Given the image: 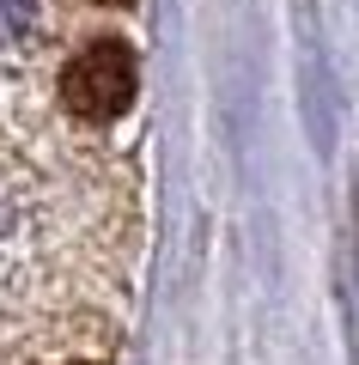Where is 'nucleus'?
I'll return each instance as SVG.
<instances>
[{"mask_svg": "<svg viewBox=\"0 0 359 365\" xmlns=\"http://www.w3.org/2000/svg\"><path fill=\"white\" fill-rule=\"evenodd\" d=\"M103 6H128V0H103Z\"/></svg>", "mask_w": 359, "mask_h": 365, "instance_id": "obj_3", "label": "nucleus"}, {"mask_svg": "<svg viewBox=\"0 0 359 365\" xmlns=\"http://www.w3.org/2000/svg\"><path fill=\"white\" fill-rule=\"evenodd\" d=\"M74 365H91V359H74Z\"/></svg>", "mask_w": 359, "mask_h": 365, "instance_id": "obj_4", "label": "nucleus"}, {"mask_svg": "<svg viewBox=\"0 0 359 365\" xmlns=\"http://www.w3.org/2000/svg\"><path fill=\"white\" fill-rule=\"evenodd\" d=\"M134 91H141V67H134V49L116 37L86 43L61 73V104L79 122H116L134 104Z\"/></svg>", "mask_w": 359, "mask_h": 365, "instance_id": "obj_1", "label": "nucleus"}, {"mask_svg": "<svg viewBox=\"0 0 359 365\" xmlns=\"http://www.w3.org/2000/svg\"><path fill=\"white\" fill-rule=\"evenodd\" d=\"M37 31V0H0V55H19Z\"/></svg>", "mask_w": 359, "mask_h": 365, "instance_id": "obj_2", "label": "nucleus"}]
</instances>
